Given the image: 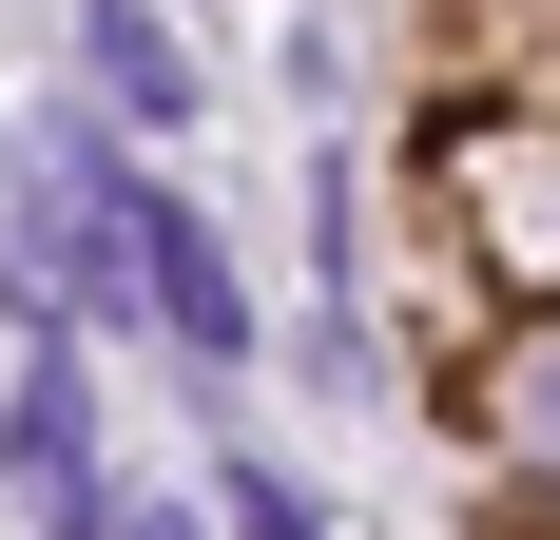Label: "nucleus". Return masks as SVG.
Masks as SVG:
<instances>
[{"label":"nucleus","mask_w":560,"mask_h":540,"mask_svg":"<svg viewBox=\"0 0 560 540\" xmlns=\"http://www.w3.org/2000/svg\"><path fill=\"white\" fill-rule=\"evenodd\" d=\"M252 540H310V521H290V502H271V483H252Z\"/></svg>","instance_id":"nucleus-4"},{"label":"nucleus","mask_w":560,"mask_h":540,"mask_svg":"<svg viewBox=\"0 0 560 540\" xmlns=\"http://www.w3.org/2000/svg\"><path fill=\"white\" fill-rule=\"evenodd\" d=\"M136 290H155L194 348H232V328H252V309H232V270H213V232H194V213H155V193H136Z\"/></svg>","instance_id":"nucleus-1"},{"label":"nucleus","mask_w":560,"mask_h":540,"mask_svg":"<svg viewBox=\"0 0 560 540\" xmlns=\"http://www.w3.org/2000/svg\"><path fill=\"white\" fill-rule=\"evenodd\" d=\"M116 540H194V521H116Z\"/></svg>","instance_id":"nucleus-5"},{"label":"nucleus","mask_w":560,"mask_h":540,"mask_svg":"<svg viewBox=\"0 0 560 540\" xmlns=\"http://www.w3.org/2000/svg\"><path fill=\"white\" fill-rule=\"evenodd\" d=\"M541 386H560V367H541ZM541 425H560V406H541Z\"/></svg>","instance_id":"nucleus-6"},{"label":"nucleus","mask_w":560,"mask_h":540,"mask_svg":"<svg viewBox=\"0 0 560 540\" xmlns=\"http://www.w3.org/2000/svg\"><path fill=\"white\" fill-rule=\"evenodd\" d=\"M78 463H97V425H78V367H39V406H20V483L78 521Z\"/></svg>","instance_id":"nucleus-3"},{"label":"nucleus","mask_w":560,"mask_h":540,"mask_svg":"<svg viewBox=\"0 0 560 540\" xmlns=\"http://www.w3.org/2000/svg\"><path fill=\"white\" fill-rule=\"evenodd\" d=\"M78 39H97V78H116V116H194V78H174V20H155V0H97Z\"/></svg>","instance_id":"nucleus-2"}]
</instances>
